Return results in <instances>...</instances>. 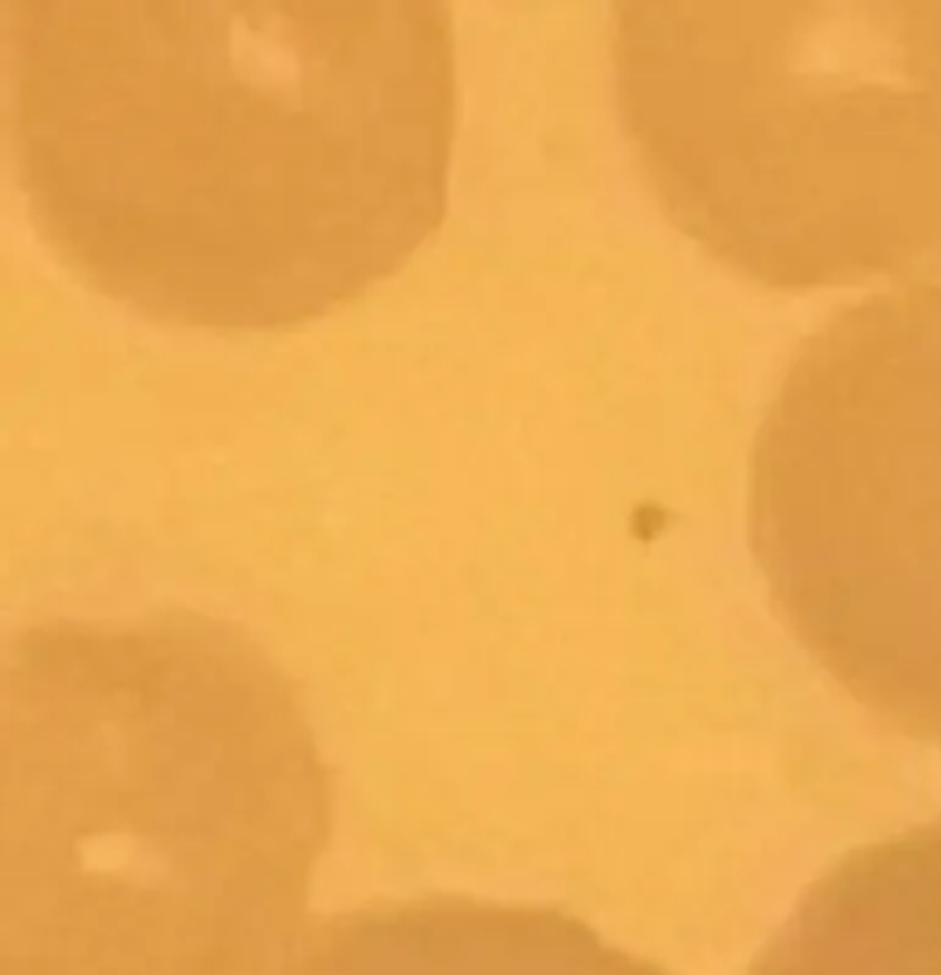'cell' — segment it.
<instances>
[{"mask_svg": "<svg viewBox=\"0 0 941 975\" xmlns=\"http://www.w3.org/2000/svg\"><path fill=\"white\" fill-rule=\"evenodd\" d=\"M0 975H272L330 841L290 676L186 610L32 623L0 676Z\"/></svg>", "mask_w": 941, "mask_h": 975, "instance_id": "cell-2", "label": "cell"}, {"mask_svg": "<svg viewBox=\"0 0 941 975\" xmlns=\"http://www.w3.org/2000/svg\"><path fill=\"white\" fill-rule=\"evenodd\" d=\"M747 975H941V815L830 864Z\"/></svg>", "mask_w": 941, "mask_h": 975, "instance_id": "cell-6", "label": "cell"}, {"mask_svg": "<svg viewBox=\"0 0 941 975\" xmlns=\"http://www.w3.org/2000/svg\"><path fill=\"white\" fill-rule=\"evenodd\" d=\"M3 52L34 226L150 318L306 324L447 215V3L7 0Z\"/></svg>", "mask_w": 941, "mask_h": 975, "instance_id": "cell-1", "label": "cell"}, {"mask_svg": "<svg viewBox=\"0 0 941 975\" xmlns=\"http://www.w3.org/2000/svg\"><path fill=\"white\" fill-rule=\"evenodd\" d=\"M747 524L807 656L941 750V266L801 341L752 440Z\"/></svg>", "mask_w": 941, "mask_h": 975, "instance_id": "cell-4", "label": "cell"}, {"mask_svg": "<svg viewBox=\"0 0 941 975\" xmlns=\"http://www.w3.org/2000/svg\"><path fill=\"white\" fill-rule=\"evenodd\" d=\"M613 75L644 177L770 286L941 252V3H618Z\"/></svg>", "mask_w": 941, "mask_h": 975, "instance_id": "cell-3", "label": "cell"}, {"mask_svg": "<svg viewBox=\"0 0 941 975\" xmlns=\"http://www.w3.org/2000/svg\"><path fill=\"white\" fill-rule=\"evenodd\" d=\"M281 975H672L576 915L473 895L381 901L312 930Z\"/></svg>", "mask_w": 941, "mask_h": 975, "instance_id": "cell-5", "label": "cell"}]
</instances>
